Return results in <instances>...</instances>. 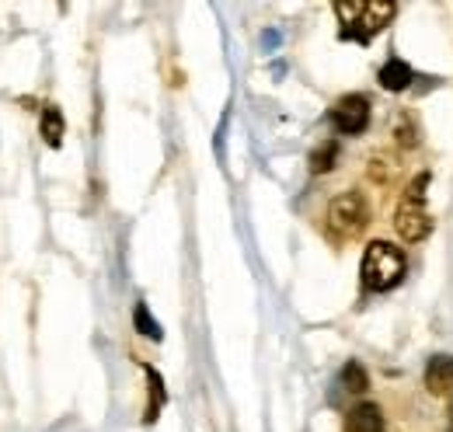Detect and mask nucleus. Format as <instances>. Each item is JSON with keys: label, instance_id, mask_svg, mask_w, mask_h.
Instances as JSON below:
<instances>
[{"label": "nucleus", "instance_id": "1", "mask_svg": "<svg viewBox=\"0 0 453 432\" xmlns=\"http://www.w3.org/2000/svg\"><path fill=\"white\" fill-rule=\"evenodd\" d=\"M397 4L391 0H339L335 4V14L342 18V39H352V42H370L380 28L391 25Z\"/></svg>", "mask_w": 453, "mask_h": 432}, {"label": "nucleus", "instance_id": "2", "mask_svg": "<svg viewBox=\"0 0 453 432\" xmlns=\"http://www.w3.org/2000/svg\"><path fill=\"white\" fill-rule=\"evenodd\" d=\"M426 189H429V174L422 171L401 196L395 210V230L404 244H418L433 234V216L426 210Z\"/></svg>", "mask_w": 453, "mask_h": 432}, {"label": "nucleus", "instance_id": "3", "mask_svg": "<svg viewBox=\"0 0 453 432\" xmlns=\"http://www.w3.org/2000/svg\"><path fill=\"white\" fill-rule=\"evenodd\" d=\"M404 251L391 241H373L363 255V286L373 293H388L404 279Z\"/></svg>", "mask_w": 453, "mask_h": 432}, {"label": "nucleus", "instance_id": "4", "mask_svg": "<svg viewBox=\"0 0 453 432\" xmlns=\"http://www.w3.org/2000/svg\"><path fill=\"white\" fill-rule=\"evenodd\" d=\"M370 223V203L363 192H342L332 199L328 206V227L339 234V237H356L363 234Z\"/></svg>", "mask_w": 453, "mask_h": 432}, {"label": "nucleus", "instance_id": "5", "mask_svg": "<svg viewBox=\"0 0 453 432\" xmlns=\"http://www.w3.org/2000/svg\"><path fill=\"white\" fill-rule=\"evenodd\" d=\"M328 119H332V126L339 129L342 136H359L370 126V102L363 95H345V98L335 102Z\"/></svg>", "mask_w": 453, "mask_h": 432}, {"label": "nucleus", "instance_id": "6", "mask_svg": "<svg viewBox=\"0 0 453 432\" xmlns=\"http://www.w3.org/2000/svg\"><path fill=\"white\" fill-rule=\"evenodd\" d=\"M345 432H384V412L380 405L373 401H363V405H352L345 412Z\"/></svg>", "mask_w": 453, "mask_h": 432}, {"label": "nucleus", "instance_id": "7", "mask_svg": "<svg viewBox=\"0 0 453 432\" xmlns=\"http://www.w3.org/2000/svg\"><path fill=\"white\" fill-rule=\"evenodd\" d=\"M426 390L436 397H453V356H433L426 366Z\"/></svg>", "mask_w": 453, "mask_h": 432}, {"label": "nucleus", "instance_id": "8", "mask_svg": "<svg viewBox=\"0 0 453 432\" xmlns=\"http://www.w3.org/2000/svg\"><path fill=\"white\" fill-rule=\"evenodd\" d=\"M377 81H380V88L384 91H408L411 88V81H415V70L404 63V59H388L384 66H380V73H377Z\"/></svg>", "mask_w": 453, "mask_h": 432}, {"label": "nucleus", "instance_id": "9", "mask_svg": "<svg viewBox=\"0 0 453 432\" xmlns=\"http://www.w3.org/2000/svg\"><path fill=\"white\" fill-rule=\"evenodd\" d=\"M42 140L50 143V147H59L63 143V136H66V122H63V115H59L57 105H46L42 108Z\"/></svg>", "mask_w": 453, "mask_h": 432}, {"label": "nucleus", "instance_id": "10", "mask_svg": "<svg viewBox=\"0 0 453 432\" xmlns=\"http://www.w3.org/2000/svg\"><path fill=\"white\" fill-rule=\"evenodd\" d=\"M143 374H147V383H150V405H147V415H143V422H154L157 419V412L165 408V380H161V374L154 370V366H143Z\"/></svg>", "mask_w": 453, "mask_h": 432}, {"label": "nucleus", "instance_id": "11", "mask_svg": "<svg viewBox=\"0 0 453 432\" xmlns=\"http://www.w3.org/2000/svg\"><path fill=\"white\" fill-rule=\"evenodd\" d=\"M335 158H339V143H335V140H325V143L314 147V154H311V171H314V174H328V171L335 167Z\"/></svg>", "mask_w": 453, "mask_h": 432}, {"label": "nucleus", "instance_id": "12", "mask_svg": "<svg viewBox=\"0 0 453 432\" xmlns=\"http://www.w3.org/2000/svg\"><path fill=\"white\" fill-rule=\"evenodd\" d=\"M397 174H401V164L395 158H388V154H377V158H370V178L373 181H380V185H391Z\"/></svg>", "mask_w": 453, "mask_h": 432}, {"label": "nucleus", "instance_id": "13", "mask_svg": "<svg viewBox=\"0 0 453 432\" xmlns=\"http://www.w3.org/2000/svg\"><path fill=\"white\" fill-rule=\"evenodd\" d=\"M342 387H345L349 394H363V390L370 387V377H366V370H363L359 363H345V366H342Z\"/></svg>", "mask_w": 453, "mask_h": 432}, {"label": "nucleus", "instance_id": "14", "mask_svg": "<svg viewBox=\"0 0 453 432\" xmlns=\"http://www.w3.org/2000/svg\"><path fill=\"white\" fill-rule=\"evenodd\" d=\"M133 324H136V331L140 335H147V338H154V342H161V324L150 318V311H147V304H136V311H133Z\"/></svg>", "mask_w": 453, "mask_h": 432}, {"label": "nucleus", "instance_id": "15", "mask_svg": "<svg viewBox=\"0 0 453 432\" xmlns=\"http://www.w3.org/2000/svg\"><path fill=\"white\" fill-rule=\"evenodd\" d=\"M395 136H397V143L401 147H418V129H415V119L408 115V112H401L397 115V122H395Z\"/></svg>", "mask_w": 453, "mask_h": 432}, {"label": "nucleus", "instance_id": "16", "mask_svg": "<svg viewBox=\"0 0 453 432\" xmlns=\"http://www.w3.org/2000/svg\"><path fill=\"white\" fill-rule=\"evenodd\" d=\"M447 432H453V397H450V426H447Z\"/></svg>", "mask_w": 453, "mask_h": 432}]
</instances>
